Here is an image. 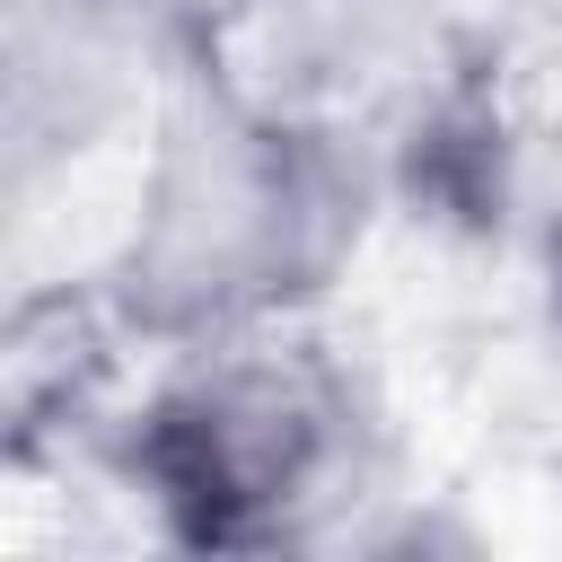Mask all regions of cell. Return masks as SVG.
<instances>
[{
  "label": "cell",
  "mask_w": 562,
  "mask_h": 562,
  "mask_svg": "<svg viewBox=\"0 0 562 562\" xmlns=\"http://www.w3.org/2000/svg\"><path fill=\"white\" fill-rule=\"evenodd\" d=\"M360 237L369 167L325 114L255 88H193L149 132L97 299L149 351L299 325L351 272Z\"/></svg>",
  "instance_id": "cell-1"
},
{
  "label": "cell",
  "mask_w": 562,
  "mask_h": 562,
  "mask_svg": "<svg viewBox=\"0 0 562 562\" xmlns=\"http://www.w3.org/2000/svg\"><path fill=\"white\" fill-rule=\"evenodd\" d=\"M114 465L149 501L167 544L193 553H290L334 536L369 501L378 413L351 360L299 316L158 351Z\"/></svg>",
  "instance_id": "cell-2"
}]
</instances>
